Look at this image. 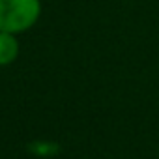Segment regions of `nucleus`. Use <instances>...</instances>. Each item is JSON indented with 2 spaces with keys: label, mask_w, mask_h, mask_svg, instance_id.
I'll return each instance as SVG.
<instances>
[{
  "label": "nucleus",
  "mask_w": 159,
  "mask_h": 159,
  "mask_svg": "<svg viewBox=\"0 0 159 159\" xmlns=\"http://www.w3.org/2000/svg\"><path fill=\"white\" fill-rule=\"evenodd\" d=\"M39 15V0H0V30L4 32H25L38 23Z\"/></svg>",
  "instance_id": "1"
},
{
  "label": "nucleus",
  "mask_w": 159,
  "mask_h": 159,
  "mask_svg": "<svg viewBox=\"0 0 159 159\" xmlns=\"http://www.w3.org/2000/svg\"><path fill=\"white\" fill-rule=\"evenodd\" d=\"M19 54V43L15 39V34L0 30V66L11 64Z\"/></svg>",
  "instance_id": "2"
}]
</instances>
